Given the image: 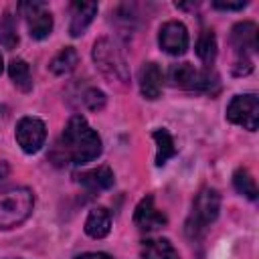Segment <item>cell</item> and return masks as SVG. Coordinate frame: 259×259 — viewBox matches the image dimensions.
<instances>
[{
	"label": "cell",
	"instance_id": "cell-1",
	"mask_svg": "<svg viewBox=\"0 0 259 259\" xmlns=\"http://www.w3.org/2000/svg\"><path fill=\"white\" fill-rule=\"evenodd\" d=\"M101 154V138L97 132L87 123L83 115H73L61 138L55 142L49 158L55 166H65V164H87L95 160Z\"/></svg>",
	"mask_w": 259,
	"mask_h": 259
},
{
	"label": "cell",
	"instance_id": "cell-2",
	"mask_svg": "<svg viewBox=\"0 0 259 259\" xmlns=\"http://www.w3.org/2000/svg\"><path fill=\"white\" fill-rule=\"evenodd\" d=\"M34 208V194L26 186H0V229H14Z\"/></svg>",
	"mask_w": 259,
	"mask_h": 259
},
{
	"label": "cell",
	"instance_id": "cell-3",
	"mask_svg": "<svg viewBox=\"0 0 259 259\" xmlns=\"http://www.w3.org/2000/svg\"><path fill=\"white\" fill-rule=\"evenodd\" d=\"M93 61H95V67L101 71V75L109 79V83H117L121 87L130 85V67L125 63L123 53L111 38L101 36L99 40H95Z\"/></svg>",
	"mask_w": 259,
	"mask_h": 259
},
{
	"label": "cell",
	"instance_id": "cell-4",
	"mask_svg": "<svg viewBox=\"0 0 259 259\" xmlns=\"http://www.w3.org/2000/svg\"><path fill=\"white\" fill-rule=\"evenodd\" d=\"M219 210H221V194L214 188L204 186L192 202V212L186 221V235L190 239L202 237L208 225L217 221Z\"/></svg>",
	"mask_w": 259,
	"mask_h": 259
},
{
	"label": "cell",
	"instance_id": "cell-5",
	"mask_svg": "<svg viewBox=\"0 0 259 259\" xmlns=\"http://www.w3.org/2000/svg\"><path fill=\"white\" fill-rule=\"evenodd\" d=\"M168 81L186 91H202V93H217L219 91V75L210 69H196L190 63H176L168 71Z\"/></svg>",
	"mask_w": 259,
	"mask_h": 259
},
{
	"label": "cell",
	"instance_id": "cell-6",
	"mask_svg": "<svg viewBox=\"0 0 259 259\" xmlns=\"http://www.w3.org/2000/svg\"><path fill=\"white\" fill-rule=\"evenodd\" d=\"M227 119L231 123L243 125L249 132H255L259 125V97L257 93L235 95L227 105Z\"/></svg>",
	"mask_w": 259,
	"mask_h": 259
},
{
	"label": "cell",
	"instance_id": "cell-7",
	"mask_svg": "<svg viewBox=\"0 0 259 259\" xmlns=\"http://www.w3.org/2000/svg\"><path fill=\"white\" fill-rule=\"evenodd\" d=\"M18 10L22 12L26 26H28V34L36 40H42L51 34L53 30V14L49 12L45 2H22L18 4Z\"/></svg>",
	"mask_w": 259,
	"mask_h": 259
},
{
	"label": "cell",
	"instance_id": "cell-8",
	"mask_svg": "<svg viewBox=\"0 0 259 259\" xmlns=\"http://www.w3.org/2000/svg\"><path fill=\"white\" fill-rule=\"evenodd\" d=\"M14 136H16L18 146L22 148V152L36 154L42 148L45 140H47V127H45L42 119L26 115L16 123V134Z\"/></svg>",
	"mask_w": 259,
	"mask_h": 259
},
{
	"label": "cell",
	"instance_id": "cell-9",
	"mask_svg": "<svg viewBox=\"0 0 259 259\" xmlns=\"http://www.w3.org/2000/svg\"><path fill=\"white\" fill-rule=\"evenodd\" d=\"M158 42L160 49L166 51L168 55H184L188 49V30L182 22L178 20H168L162 24L160 32H158Z\"/></svg>",
	"mask_w": 259,
	"mask_h": 259
},
{
	"label": "cell",
	"instance_id": "cell-10",
	"mask_svg": "<svg viewBox=\"0 0 259 259\" xmlns=\"http://www.w3.org/2000/svg\"><path fill=\"white\" fill-rule=\"evenodd\" d=\"M134 223L140 231H158L162 227H166L168 219L166 214L154 204V196L148 194L144 196L138 206H136V212H134Z\"/></svg>",
	"mask_w": 259,
	"mask_h": 259
},
{
	"label": "cell",
	"instance_id": "cell-11",
	"mask_svg": "<svg viewBox=\"0 0 259 259\" xmlns=\"http://www.w3.org/2000/svg\"><path fill=\"white\" fill-rule=\"evenodd\" d=\"M231 42L239 57H249L257 51V24L255 22H239L231 30Z\"/></svg>",
	"mask_w": 259,
	"mask_h": 259
},
{
	"label": "cell",
	"instance_id": "cell-12",
	"mask_svg": "<svg viewBox=\"0 0 259 259\" xmlns=\"http://www.w3.org/2000/svg\"><path fill=\"white\" fill-rule=\"evenodd\" d=\"M164 75L158 63H144L140 69V91L146 99H158L162 93Z\"/></svg>",
	"mask_w": 259,
	"mask_h": 259
},
{
	"label": "cell",
	"instance_id": "cell-13",
	"mask_svg": "<svg viewBox=\"0 0 259 259\" xmlns=\"http://www.w3.org/2000/svg\"><path fill=\"white\" fill-rule=\"evenodd\" d=\"M95 14H97L95 2H73L71 4V24H69L71 36H81L87 30V26L91 24Z\"/></svg>",
	"mask_w": 259,
	"mask_h": 259
},
{
	"label": "cell",
	"instance_id": "cell-14",
	"mask_svg": "<svg viewBox=\"0 0 259 259\" xmlns=\"http://www.w3.org/2000/svg\"><path fill=\"white\" fill-rule=\"evenodd\" d=\"M113 180H115V178H113V172H111V168H107V166H97V168H93V170H87V172L79 174L81 186H83L85 190L93 192V194L111 188V186H113Z\"/></svg>",
	"mask_w": 259,
	"mask_h": 259
},
{
	"label": "cell",
	"instance_id": "cell-15",
	"mask_svg": "<svg viewBox=\"0 0 259 259\" xmlns=\"http://www.w3.org/2000/svg\"><path fill=\"white\" fill-rule=\"evenodd\" d=\"M111 231V214L103 206H95L89 210L85 219V233L91 239H103Z\"/></svg>",
	"mask_w": 259,
	"mask_h": 259
},
{
	"label": "cell",
	"instance_id": "cell-16",
	"mask_svg": "<svg viewBox=\"0 0 259 259\" xmlns=\"http://www.w3.org/2000/svg\"><path fill=\"white\" fill-rule=\"evenodd\" d=\"M140 253L144 259H180L176 247L168 239H146Z\"/></svg>",
	"mask_w": 259,
	"mask_h": 259
},
{
	"label": "cell",
	"instance_id": "cell-17",
	"mask_svg": "<svg viewBox=\"0 0 259 259\" xmlns=\"http://www.w3.org/2000/svg\"><path fill=\"white\" fill-rule=\"evenodd\" d=\"M158 150H156V166H164L172 156H176V144H174V138L170 136L168 130L160 127L152 134Z\"/></svg>",
	"mask_w": 259,
	"mask_h": 259
},
{
	"label": "cell",
	"instance_id": "cell-18",
	"mask_svg": "<svg viewBox=\"0 0 259 259\" xmlns=\"http://www.w3.org/2000/svg\"><path fill=\"white\" fill-rule=\"evenodd\" d=\"M77 63H79V53L73 47H65L53 57V61L49 63V69L55 75H67L77 67Z\"/></svg>",
	"mask_w": 259,
	"mask_h": 259
},
{
	"label": "cell",
	"instance_id": "cell-19",
	"mask_svg": "<svg viewBox=\"0 0 259 259\" xmlns=\"http://www.w3.org/2000/svg\"><path fill=\"white\" fill-rule=\"evenodd\" d=\"M8 75L12 79V83L16 85V89L28 93L32 89V75H30V67L26 61L22 59H12L8 65Z\"/></svg>",
	"mask_w": 259,
	"mask_h": 259
},
{
	"label": "cell",
	"instance_id": "cell-20",
	"mask_svg": "<svg viewBox=\"0 0 259 259\" xmlns=\"http://www.w3.org/2000/svg\"><path fill=\"white\" fill-rule=\"evenodd\" d=\"M196 55H198V59L206 65V67H210L212 63H214V59H217V36H214V32L212 30H202L200 32V36H198V40H196Z\"/></svg>",
	"mask_w": 259,
	"mask_h": 259
},
{
	"label": "cell",
	"instance_id": "cell-21",
	"mask_svg": "<svg viewBox=\"0 0 259 259\" xmlns=\"http://www.w3.org/2000/svg\"><path fill=\"white\" fill-rule=\"evenodd\" d=\"M233 186L239 194L247 196L249 200H255L257 198V184H255V178L253 174L247 170V168H237L235 174H233Z\"/></svg>",
	"mask_w": 259,
	"mask_h": 259
},
{
	"label": "cell",
	"instance_id": "cell-22",
	"mask_svg": "<svg viewBox=\"0 0 259 259\" xmlns=\"http://www.w3.org/2000/svg\"><path fill=\"white\" fill-rule=\"evenodd\" d=\"M0 45L8 51H12L18 45V32H16V22L10 12H4L0 16Z\"/></svg>",
	"mask_w": 259,
	"mask_h": 259
},
{
	"label": "cell",
	"instance_id": "cell-23",
	"mask_svg": "<svg viewBox=\"0 0 259 259\" xmlns=\"http://www.w3.org/2000/svg\"><path fill=\"white\" fill-rule=\"evenodd\" d=\"M83 103H85V107L89 111H101L105 107V93L95 89V87H91V89H87L83 93Z\"/></svg>",
	"mask_w": 259,
	"mask_h": 259
},
{
	"label": "cell",
	"instance_id": "cell-24",
	"mask_svg": "<svg viewBox=\"0 0 259 259\" xmlns=\"http://www.w3.org/2000/svg\"><path fill=\"white\" fill-rule=\"evenodd\" d=\"M253 71V63L249 57H237L235 65H233V73L235 75H247Z\"/></svg>",
	"mask_w": 259,
	"mask_h": 259
},
{
	"label": "cell",
	"instance_id": "cell-25",
	"mask_svg": "<svg viewBox=\"0 0 259 259\" xmlns=\"http://www.w3.org/2000/svg\"><path fill=\"white\" fill-rule=\"evenodd\" d=\"M214 8L219 10H243L247 6V0H241V2H212Z\"/></svg>",
	"mask_w": 259,
	"mask_h": 259
},
{
	"label": "cell",
	"instance_id": "cell-26",
	"mask_svg": "<svg viewBox=\"0 0 259 259\" xmlns=\"http://www.w3.org/2000/svg\"><path fill=\"white\" fill-rule=\"evenodd\" d=\"M77 259H109V255H105V253H83Z\"/></svg>",
	"mask_w": 259,
	"mask_h": 259
},
{
	"label": "cell",
	"instance_id": "cell-27",
	"mask_svg": "<svg viewBox=\"0 0 259 259\" xmlns=\"http://www.w3.org/2000/svg\"><path fill=\"white\" fill-rule=\"evenodd\" d=\"M8 172H10V166L6 162H0V180H4L8 176Z\"/></svg>",
	"mask_w": 259,
	"mask_h": 259
},
{
	"label": "cell",
	"instance_id": "cell-28",
	"mask_svg": "<svg viewBox=\"0 0 259 259\" xmlns=\"http://www.w3.org/2000/svg\"><path fill=\"white\" fill-rule=\"evenodd\" d=\"M0 73H2V55H0Z\"/></svg>",
	"mask_w": 259,
	"mask_h": 259
}]
</instances>
